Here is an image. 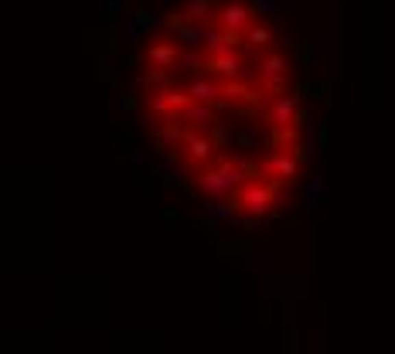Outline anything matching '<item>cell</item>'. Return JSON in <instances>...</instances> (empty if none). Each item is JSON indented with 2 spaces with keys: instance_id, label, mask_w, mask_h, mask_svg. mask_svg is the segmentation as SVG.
I'll return each instance as SVG.
<instances>
[{
  "instance_id": "44dd1931",
  "label": "cell",
  "mask_w": 395,
  "mask_h": 354,
  "mask_svg": "<svg viewBox=\"0 0 395 354\" xmlns=\"http://www.w3.org/2000/svg\"><path fill=\"white\" fill-rule=\"evenodd\" d=\"M130 161H133V164H143V161H147V154H143L140 147H133V154H130Z\"/></svg>"
},
{
  "instance_id": "5b68a950",
  "label": "cell",
  "mask_w": 395,
  "mask_h": 354,
  "mask_svg": "<svg viewBox=\"0 0 395 354\" xmlns=\"http://www.w3.org/2000/svg\"><path fill=\"white\" fill-rule=\"evenodd\" d=\"M204 215H208V218H215V222H232V218L239 215V204H235V201L211 198V201L204 204Z\"/></svg>"
},
{
  "instance_id": "277c9868",
  "label": "cell",
  "mask_w": 395,
  "mask_h": 354,
  "mask_svg": "<svg viewBox=\"0 0 395 354\" xmlns=\"http://www.w3.org/2000/svg\"><path fill=\"white\" fill-rule=\"evenodd\" d=\"M218 21H222L228 31H239V27H246V24H249V10H246V7H239V3H225V7L218 10Z\"/></svg>"
},
{
  "instance_id": "9c48e42d",
  "label": "cell",
  "mask_w": 395,
  "mask_h": 354,
  "mask_svg": "<svg viewBox=\"0 0 395 354\" xmlns=\"http://www.w3.org/2000/svg\"><path fill=\"white\" fill-rule=\"evenodd\" d=\"M294 109H296V95H283V99H276L273 102V123H290L294 119Z\"/></svg>"
},
{
  "instance_id": "e0dca14e",
  "label": "cell",
  "mask_w": 395,
  "mask_h": 354,
  "mask_svg": "<svg viewBox=\"0 0 395 354\" xmlns=\"http://www.w3.org/2000/svg\"><path fill=\"white\" fill-rule=\"evenodd\" d=\"M181 69H184V72H201V69H208V62H204L201 55H184V58H181Z\"/></svg>"
},
{
  "instance_id": "4fadbf2b",
  "label": "cell",
  "mask_w": 395,
  "mask_h": 354,
  "mask_svg": "<svg viewBox=\"0 0 395 354\" xmlns=\"http://www.w3.org/2000/svg\"><path fill=\"white\" fill-rule=\"evenodd\" d=\"M252 7H256V14H270V17H280V14H283L290 3H287V0H256Z\"/></svg>"
},
{
  "instance_id": "2e32d148",
  "label": "cell",
  "mask_w": 395,
  "mask_h": 354,
  "mask_svg": "<svg viewBox=\"0 0 395 354\" xmlns=\"http://www.w3.org/2000/svg\"><path fill=\"white\" fill-rule=\"evenodd\" d=\"M270 38H273V34H270V27H252L246 45H252V48H266V45H270Z\"/></svg>"
},
{
  "instance_id": "ac0fdd59",
  "label": "cell",
  "mask_w": 395,
  "mask_h": 354,
  "mask_svg": "<svg viewBox=\"0 0 395 354\" xmlns=\"http://www.w3.org/2000/svg\"><path fill=\"white\" fill-rule=\"evenodd\" d=\"M208 0H188L184 3V17H201V14H208Z\"/></svg>"
},
{
  "instance_id": "d6986e66",
  "label": "cell",
  "mask_w": 395,
  "mask_h": 354,
  "mask_svg": "<svg viewBox=\"0 0 395 354\" xmlns=\"http://www.w3.org/2000/svg\"><path fill=\"white\" fill-rule=\"evenodd\" d=\"M167 99H171V106H174V113H178V109L191 106V99H195V95H191V92H167Z\"/></svg>"
},
{
  "instance_id": "6da1fadb",
  "label": "cell",
  "mask_w": 395,
  "mask_h": 354,
  "mask_svg": "<svg viewBox=\"0 0 395 354\" xmlns=\"http://www.w3.org/2000/svg\"><path fill=\"white\" fill-rule=\"evenodd\" d=\"M242 180V171L239 167H228V164H222L218 171H204V174L198 177V191L211 201V198H222V194H228L235 184Z\"/></svg>"
},
{
  "instance_id": "8fae6325",
  "label": "cell",
  "mask_w": 395,
  "mask_h": 354,
  "mask_svg": "<svg viewBox=\"0 0 395 354\" xmlns=\"http://www.w3.org/2000/svg\"><path fill=\"white\" fill-rule=\"evenodd\" d=\"M171 72H160V69H150V72H140L136 75V86L140 88H154V86H167Z\"/></svg>"
},
{
  "instance_id": "30bf717a",
  "label": "cell",
  "mask_w": 395,
  "mask_h": 354,
  "mask_svg": "<svg viewBox=\"0 0 395 354\" xmlns=\"http://www.w3.org/2000/svg\"><path fill=\"white\" fill-rule=\"evenodd\" d=\"M188 92L195 95L198 102H218V95H222V92H218V86H215V82H204V79H198L195 86L188 88Z\"/></svg>"
},
{
  "instance_id": "52a82bcc",
  "label": "cell",
  "mask_w": 395,
  "mask_h": 354,
  "mask_svg": "<svg viewBox=\"0 0 395 354\" xmlns=\"http://www.w3.org/2000/svg\"><path fill=\"white\" fill-rule=\"evenodd\" d=\"M324 191H327V180L317 174L310 184H307V191H303V198H300V208H307V211H310V208H317V204L324 201Z\"/></svg>"
},
{
  "instance_id": "7a4b0ae2",
  "label": "cell",
  "mask_w": 395,
  "mask_h": 354,
  "mask_svg": "<svg viewBox=\"0 0 395 354\" xmlns=\"http://www.w3.org/2000/svg\"><path fill=\"white\" fill-rule=\"evenodd\" d=\"M204 48L211 51V58H228V55H235L239 38L235 34H218V31L204 27Z\"/></svg>"
},
{
  "instance_id": "8992f818",
  "label": "cell",
  "mask_w": 395,
  "mask_h": 354,
  "mask_svg": "<svg viewBox=\"0 0 395 354\" xmlns=\"http://www.w3.org/2000/svg\"><path fill=\"white\" fill-rule=\"evenodd\" d=\"M259 69H263V79H266V82H270V86H273V88H276V86H283V82H287V62H283L280 55H273V58H266V62H263Z\"/></svg>"
},
{
  "instance_id": "ffe728a7",
  "label": "cell",
  "mask_w": 395,
  "mask_h": 354,
  "mask_svg": "<svg viewBox=\"0 0 395 354\" xmlns=\"http://www.w3.org/2000/svg\"><path fill=\"white\" fill-rule=\"evenodd\" d=\"M106 10H109V17H119V10H123V0H106Z\"/></svg>"
},
{
  "instance_id": "5bb4252c",
  "label": "cell",
  "mask_w": 395,
  "mask_h": 354,
  "mask_svg": "<svg viewBox=\"0 0 395 354\" xmlns=\"http://www.w3.org/2000/svg\"><path fill=\"white\" fill-rule=\"evenodd\" d=\"M273 171H276L280 177H294L296 161H294V157H287V154H280V157L273 154Z\"/></svg>"
},
{
  "instance_id": "7c38bea8",
  "label": "cell",
  "mask_w": 395,
  "mask_h": 354,
  "mask_svg": "<svg viewBox=\"0 0 395 354\" xmlns=\"http://www.w3.org/2000/svg\"><path fill=\"white\" fill-rule=\"evenodd\" d=\"M181 119L204 123V126H211V123H215V116H211V109H208V106H184V109H181Z\"/></svg>"
},
{
  "instance_id": "9a60e30c",
  "label": "cell",
  "mask_w": 395,
  "mask_h": 354,
  "mask_svg": "<svg viewBox=\"0 0 395 354\" xmlns=\"http://www.w3.org/2000/svg\"><path fill=\"white\" fill-rule=\"evenodd\" d=\"M188 143H191V157H198V161H201V157H208V154H211V147H215L208 137H191Z\"/></svg>"
},
{
  "instance_id": "ba28073f",
  "label": "cell",
  "mask_w": 395,
  "mask_h": 354,
  "mask_svg": "<svg viewBox=\"0 0 395 354\" xmlns=\"http://www.w3.org/2000/svg\"><path fill=\"white\" fill-rule=\"evenodd\" d=\"M147 58H150L154 65H160V69H174V65H178V51H174V45H150Z\"/></svg>"
},
{
  "instance_id": "7402d4cb",
  "label": "cell",
  "mask_w": 395,
  "mask_h": 354,
  "mask_svg": "<svg viewBox=\"0 0 395 354\" xmlns=\"http://www.w3.org/2000/svg\"><path fill=\"white\" fill-rule=\"evenodd\" d=\"M215 3H235V0H215Z\"/></svg>"
},
{
  "instance_id": "3957f363",
  "label": "cell",
  "mask_w": 395,
  "mask_h": 354,
  "mask_svg": "<svg viewBox=\"0 0 395 354\" xmlns=\"http://www.w3.org/2000/svg\"><path fill=\"white\" fill-rule=\"evenodd\" d=\"M242 204L252 211V218H263V215H266V204H270V191H266V187H256V184H246V187H242Z\"/></svg>"
}]
</instances>
